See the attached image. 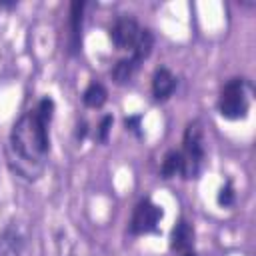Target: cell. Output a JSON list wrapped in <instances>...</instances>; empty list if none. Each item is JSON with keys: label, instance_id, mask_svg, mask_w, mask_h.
Wrapping results in <instances>:
<instances>
[{"label": "cell", "instance_id": "1", "mask_svg": "<svg viewBox=\"0 0 256 256\" xmlns=\"http://www.w3.org/2000/svg\"><path fill=\"white\" fill-rule=\"evenodd\" d=\"M54 118V100L44 96L26 110L12 126L8 136V164L28 182L42 176L50 154V124Z\"/></svg>", "mask_w": 256, "mask_h": 256}, {"label": "cell", "instance_id": "2", "mask_svg": "<svg viewBox=\"0 0 256 256\" xmlns=\"http://www.w3.org/2000/svg\"><path fill=\"white\" fill-rule=\"evenodd\" d=\"M252 84L246 78H230L218 96V114L226 120H244L252 104Z\"/></svg>", "mask_w": 256, "mask_h": 256}, {"label": "cell", "instance_id": "3", "mask_svg": "<svg viewBox=\"0 0 256 256\" xmlns=\"http://www.w3.org/2000/svg\"><path fill=\"white\" fill-rule=\"evenodd\" d=\"M180 156H182V172H180V176L184 180L198 178L200 172H202L204 160H206L204 130H202V124L198 120H192V122L186 124L184 136H182Z\"/></svg>", "mask_w": 256, "mask_h": 256}, {"label": "cell", "instance_id": "4", "mask_svg": "<svg viewBox=\"0 0 256 256\" xmlns=\"http://www.w3.org/2000/svg\"><path fill=\"white\" fill-rule=\"evenodd\" d=\"M164 212L158 204H154L150 198H142L134 210H132V218H130V232L134 236H142V234H150L156 232L158 222L162 220Z\"/></svg>", "mask_w": 256, "mask_h": 256}, {"label": "cell", "instance_id": "5", "mask_svg": "<svg viewBox=\"0 0 256 256\" xmlns=\"http://www.w3.org/2000/svg\"><path fill=\"white\" fill-rule=\"evenodd\" d=\"M140 30H142V26L138 24L136 18L122 14L114 20V24L110 28V40L118 50H130L132 52V48L140 36Z\"/></svg>", "mask_w": 256, "mask_h": 256}, {"label": "cell", "instance_id": "6", "mask_svg": "<svg viewBox=\"0 0 256 256\" xmlns=\"http://www.w3.org/2000/svg\"><path fill=\"white\" fill-rule=\"evenodd\" d=\"M176 86H178V80L170 72V68L160 66V68L154 70V74H152V96H154L156 102H166L174 94Z\"/></svg>", "mask_w": 256, "mask_h": 256}, {"label": "cell", "instance_id": "7", "mask_svg": "<svg viewBox=\"0 0 256 256\" xmlns=\"http://www.w3.org/2000/svg\"><path fill=\"white\" fill-rule=\"evenodd\" d=\"M84 8L86 2H72L70 4V36H68V52L70 54H78L80 46H82V22H84Z\"/></svg>", "mask_w": 256, "mask_h": 256}, {"label": "cell", "instance_id": "8", "mask_svg": "<svg viewBox=\"0 0 256 256\" xmlns=\"http://www.w3.org/2000/svg\"><path fill=\"white\" fill-rule=\"evenodd\" d=\"M192 244H194V228L188 220L180 218L170 230V250L182 254L186 250H192Z\"/></svg>", "mask_w": 256, "mask_h": 256}, {"label": "cell", "instance_id": "9", "mask_svg": "<svg viewBox=\"0 0 256 256\" xmlns=\"http://www.w3.org/2000/svg\"><path fill=\"white\" fill-rule=\"evenodd\" d=\"M138 68H140V62L134 60L132 56H128V58L118 60V62L112 66L110 76H112V80H114L116 84H126V82H130V80L134 78V74L138 72Z\"/></svg>", "mask_w": 256, "mask_h": 256}, {"label": "cell", "instance_id": "10", "mask_svg": "<svg viewBox=\"0 0 256 256\" xmlns=\"http://www.w3.org/2000/svg\"><path fill=\"white\" fill-rule=\"evenodd\" d=\"M108 100V90L100 82H90L82 92V102L88 108H102Z\"/></svg>", "mask_w": 256, "mask_h": 256}, {"label": "cell", "instance_id": "11", "mask_svg": "<svg viewBox=\"0 0 256 256\" xmlns=\"http://www.w3.org/2000/svg\"><path fill=\"white\" fill-rule=\"evenodd\" d=\"M152 48H154V34H152V30L142 28L140 36H138V40L132 48V58L138 60V62H144L152 54Z\"/></svg>", "mask_w": 256, "mask_h": 256}, {"label": "cell", "instance_id": "12", "mask_svg": "<svg viewBox=\"0 0 256 256\" xmlns=\"http://www.w3.org/2000/svg\"><path fill=\"white\" fill-rule=\"evenodd\" d=\"M182 172V156H180V150H168L162 158V164H160V176L164 180H170L174 176H178Z\"/></svg>", "mask_w": 256, "mask_h": 256}, {"label": "cell", "instance_id": "13", "mask_svg": "<svg viewBox=\"0 0 256 256\" xmlns=\"http://www.w3.org/2000/svg\"><path fill=\"white\" fill-rule=\"evenodd\" d=\"M22 238L14 230H6L0 236V256H20Z\"/></svg>", "mask_w": 256, "mask_h": 256}, {"label": "cell", "instance_id": "14", "mask_svg": "<svg viewBox=\"0 0 256 256\" xmlns=\"http://www.w3.org/2000/svg\"><path fill=\"white\" fill-rule=\"evenodd\" d=\"M234 200H236V192H234V186H232V182H230V180H226V182L220 186V190H218L216 202H218L222 208H230V206L234 204Z\"/></svg>", "mask_w": 256, "mask_h": 256}, {"label": "cell", "instance_id": "15", "mask_svg": "<svg viewBox=\"0 0 256 256\" xmlns=\"http://www.w3.org/2000/svg\"><path fill=\"white\" fill-rule=\"evenodd\" d=\"M112 124H114V118H112V114H106V116H102V120H100V124H98V128H96V140H98L100 144L108 142V134H110V128H112Z\"/></svg>", "mask_w": 256, "mask_h": 256}, {"label": "cell", "instance_id": "16", "mask_svg": "<svg viewBox=\"0 0 256 256\" xmlns=\"http://www.w3.org/2000/svg\"><path fill=\"white\" fill-rule=\"evenodd\" d=\"M140 120H142V116H140V114H136V116H126V118H124V128H126V130H130V132H134L136 136H142Z\"/></svg>", "mask_w": 256, "mask_h": 256}, {"label": "cell", "instance_id": "17", "mask_svg": "<svg viewBox=\"0 0 256 256\" xmlns=\"http://www.w3.org/2000/svg\"><path fill=\"white\" fill-rule=\"evenodd\" d=\"M86 134H88V124H86V120H82L76 124V140H84Z\"/></svg>", "mask_w": 256, "mask_h": 256}, {"label": "cell", "instance_id": "18", "mask_svg": "<svg viewBox=\"0 0 256 256\" xmlns=\"http://www.w3.org/2000/svg\"><path fill=\"white\" fill-rule=\"evenodd\" d=\"M178 256H196V252H194V250H186V252H182V254H178Z\"/></svg>", "mask_w": 256, "mask_h": 256}]
</instances>
